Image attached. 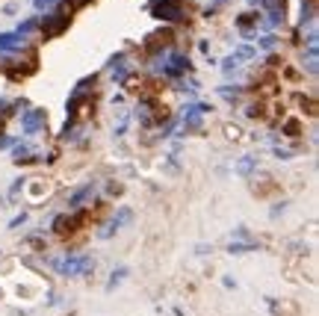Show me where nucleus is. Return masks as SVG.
I'll use <instances>...</instances> for the list:
<instances>
[]
</instances>
